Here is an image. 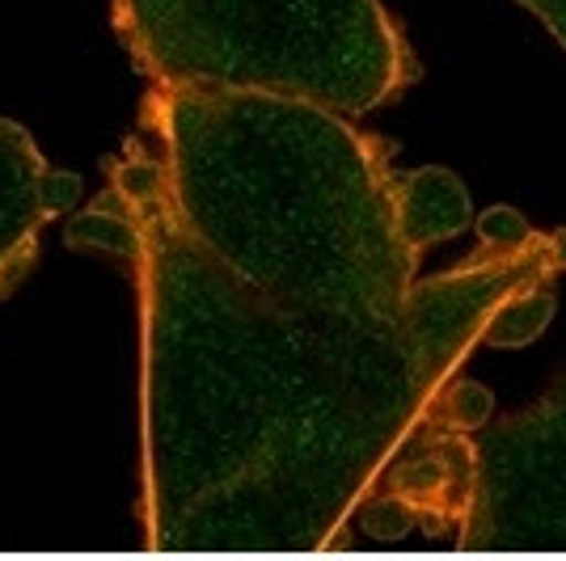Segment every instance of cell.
I'll use <instances>...</instances> for the list:
<instances>
[{
	"mask_svg": "<svg viewBox=\"0 0 566 561\" xmlns=\"http://www.w3.org/2000/svg\"><path fill=\"white\" fill-rule=\"evenodd\" d=\"M72 241L123 257L140 296L144 532L157 553H317L423 468L486 401L457 384L482 342H524L554 308L563 236L491 241L398 317L266 300L195 250L161 165L132 148Z\"/></svg>",
	"mask_w": 566,
	"mask_h": 561,
	"instance_id": "obj_1",
	"label": "cell"
},
{
	"mask_svg": "<svg viewBox=\"0 0 566 561\" xmlns=\"http://www.w3.org/2000/svg\"><path fill=\"white\" fill-rule=\"evenodd\" d=\"M161 182L182 233L224 275L287 308L398 317L419 257L465 224L444 173H398L352 115L254 89H153Z\"/></svg>",
	"mask_w": 566,
	"mask_h": 561,
	"instance_id": "obj_2",
	"label": "cell"
},
{
	"mask_svg": "<svg viewBox=\"0 0 566 561\" xmlns=\"http://www.w3.org/2000/svg\"><path fill=\"white\" fill-rule=\"evenodd\" d=\"M115 30L153 89H254L355 118L419 76L380 0H115Z\"/></svg>",
	"mask_w": 566,
	"mask_h": 561,
	"instance_id": "obj_3",
	"label": "cell"
},
{
	"mask_svg": "<svg viewBox=\"0 0 566 561\" xmlns=\"http://www.w3.org/2000/svg\"><path fill=\"white\" fill-rule=\"evenodd\" d=\"M452 490L457 549H566V375L512 419L452 435L431 494Z\"/></svg>",
	"mask_w": 566,
	"mask_h": 561,
	"instance_id": "obj_4",
	"label": "cell"
},
{
	"mask_svg": "<svg viewBox=\"0 0 566 561\" xmlns=\"http://www.w3.org/2000/svg\"><path fill=\"white\" fill-rule=\"evenodd\" d=\"M81 194L72 173L51 169L25 127L0 118V300L30 275L43 229Z\"/></svg>",
	"mask_w": 566,
	"mask_h": 561,
	"instance_id": "obj_5",
	"label": "cell"
},
{
	"mask_svg": "<svg viewBox=\"0 0 566 561\" xmlns=\"http://www.w3.org/2000/svg\"><path fill=\"white\" fill-rule=\"evenodd\" d=\"M537 22L563 43V51H566V0H520Z\"/></svg>",
	"mask_w": 566,
	"mask_h": 561,
	"instance_id": "obj_6",
	"label": "cell"
}]
</instances>
